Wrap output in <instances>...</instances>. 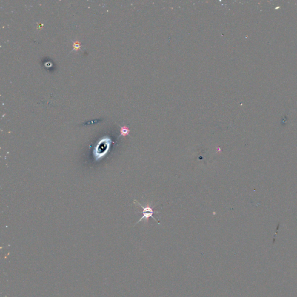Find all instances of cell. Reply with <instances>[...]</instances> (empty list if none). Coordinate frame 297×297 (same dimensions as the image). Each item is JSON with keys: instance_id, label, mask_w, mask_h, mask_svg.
I'll return each mask as SVG.
<instances>
[{"instance_id": "cell-4", "label": "cell", "mask_w": 297, "mask_h": 297, "mask_svg": "<svg viewBox=\"0 0 297 297\" xmlns=\"http://www.w3.org/2000/svg\"><path fill=\"white\" fill-rule=\"evenodd\" d=\"M73 49L72 50V51H77L78 50H80L81 49V44L80 43V42L79 41H76L73 42Z\"/></svg>"}, {"instance_id": "cell-2", "label": "cell", "mask_w": 297, "mask_h": 297, "mask_svg": "<svg viewBox=\"0 0 297 297\" xmlns=\"http://www.w3.org/2000/svg\"><path fill=\"white\" fill-rule=\"evenodd\" d=\"M134 203L136 204V205H139L141 206V207L143 209V211H142V213H143V216L141 217V218L137 222V223H139L140 222H141L142 220L144 219L145 221L147 222L149 221V218L152 217L154 220L157 222L158 224H160L157 220L154 217L153 215L154 214H157V213H158V212H154L153 210V208L151 207L150 205L147 203L146 204V205H144L141 204V203H139L138 201H136V200H134Z\"/></svg>"}, {"instance_id": "cell-3", "label": "cell", "mask_w": 297, "mask_h": 297, "mask_svg": "<svg viewBox=\"0 0 297 297\" xmlns=\"http://www.w3.org/2000/svg\"><path fill=\"white\" fill-rule=\"evenodd\" d=\"M130 132V129L127 126L124 125V126H123V127H121V128H120V135L119 136V137H120L121 136H126L127 135H129Z\"/></svg>"}, {"instance_id": "cell-1", "label": "cell", "mask_w": 297, "mask_h": 297, "mask_svg": "<svg viewBox=\"0 0 297 297\" xmlns=\"http://www.w3.org/2000/svg\"><path fill=\"white\" fill-rule=\"evenodd\" d=\"M112 141L110 138H105L102 139L95 147L94 156L96 160L103 157L110 149Z\"/></svg>"}]
</instances>
